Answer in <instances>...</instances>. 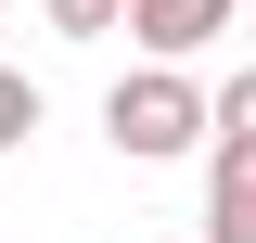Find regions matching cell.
<instances>
[{
	"mask_svg": "<svg viewBox=\"0 0 256 243\" xmlns=\"http://www.w3.org/2000/svg\"><path fill=\"white\" fill-rule=\"evenodd\" d=\"M38 26H52V38H116L128 0H38Z\"/></svg>",
	"mask_w": 256,
	"mask_h": 243,
	"instance_id": "obj_4",
	"label": "cell"
},
{
	"mask_svg": "<svg viewBox=\"0 0 256 243\" xmlns=\"http://www.w3.org/2000/svg\"><path fill=\"white\" fill-rule=\"evenodd\" d=\"M128 38H141L154 64H192V52L230 38V0H128Z\"/></svg>",
	"mask_w": 256,
	"mask_h": 243,
	"instance_id": "obj_3",
	"label": "cell"
},
{
	"mask_svg": "<svg viewBox=\"0 0 256 243\" xmlns=\"http://www.w3.org/2000/svg\"><path fill=\"white\" fill-rule=\"evenodd\" d=\"M205 128H218V102L192 90V64H128L102 90V141L128 166H180V154H205Z\"/></svg>",
	"mask_w": 256,
	"mask_h": 243,
	"instance_id": "obj_1",
	"label": "cell"
},
{
	"mask_svg": "<svg viewBox=\"0 0 256 243\" xmlns=\"http://www.w3.org/2000/svg\"><path fill=\"white\" fill-rule=\"evenodd\" d=\"M205 243H256V128H205Z\"/></svg>",
	"mask_w": 256,
	"mask_h": 243,
	"instance_id": "obj_2",
	"label": "cell"
},
{
	"mask_svg": "<svg viewBox=\"0 0 256 243\" xmlns=\"http://www.w3.org/2000/svg\"><path fill=\"white\" fill-rule=\"evenodd\" d=\"M26 128H38V77L0 64V154H26Z\"/></svg>",
	"mask_w": 256,
	"mask_h": 243,
	"instance_id": "obj_5",
	"label": "cell"
},
{
	"mask_svg": "<svg viewBox=\"0 0 256 243\" xmlns=\"http://www.w3.org/2000/svg\"><path fill=\"white\" fill-rule=\"evenodd\" d=\"M218 128H256V64H244V77L218 90Z\"/></svg>",
	"mask_w": 256,
	"mask_h": 243,
	"instance_id": "obj_6",
	"label": "cell"
}]
</instances>
